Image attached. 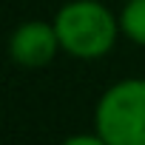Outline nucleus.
<instances>
[{"mask_svg":"<svg viewBox=\"0 0 145 145\" xmlns=\"http://www.w3.org/2000/svg\"><path fill=\"white\" fill-rule=\"evenodd\" d=\"M54 29L63 54L74 60H103L114 51L120 31V14L100 0H68L54 14Z\"/></svg>","mask_w":145,"mask_h":145,"instance_id":"1","label":"nucleus"},{"mask_svg":"<svg viewBox=\"0 0 145 145\" xmlns=\"http://www.w3.org/2000/svg\"><path fill=\"white\" fill-rule=\"evenodd\" d=\"M94 131L108 145H145V77H122L100 94Z\"/></svg>","mask_w":145,"mask_h":145,"instance_id":"2","label":"nucleus"},{"mask_svg":"<svg viewBox=\"0 0 145 145\" xmlns=\"http://www.w3.org/2000/svg\"><path fill=\"white\" fill-rule=\"evenodd\" d=\"M57 54H63V46H60L54 20L51 23L23 20L9 37V57L17 68H26V71L46 68L54 63Z\"/></svg>","mask_w":145,"mask_h":145,"instance_id":"3","label":"nucleus"},{"mask_svg":"<svg viewBox=\"0 0 145 145\" xmlns=\"http://www.w3.org/2000/svg\"><path fill=\"white\" fill-rule=\"evenodd\" d=\"M120 14V31L134 46L145 48V0H125Z\"/></svg>","mask_w":145,"mask_h":145,"instance_id":"4","label":"nucleus"},{"mask_svg":"<svg viewBox=\"0 0 145 145\" xmlns=\"http://www.w3.org/2000/svg\"><path fill=\"white\" fill-rule=\"evenodd\" d=\"M57 145H108L97 131H88V134H71V137H65L63 142H57Z\"/></svg>","mask_w":145,"mask_h":145,"instance_id":"5","label":"nucleus"}]
</instances>
